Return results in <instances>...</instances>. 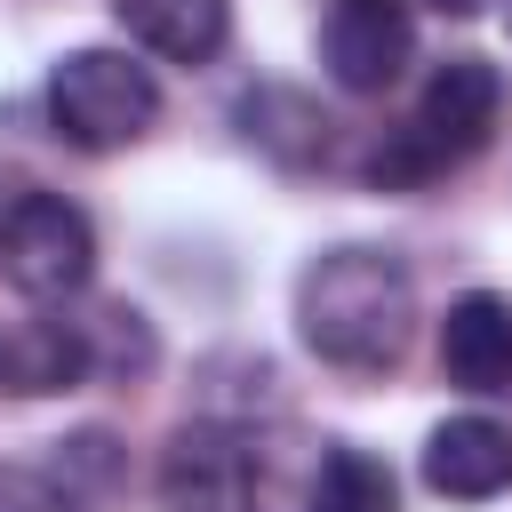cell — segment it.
Listing matches in <instances>:
<instances>
[{"mask_svg":"<svg viewBox=\"0 0 512 512\" xmlns=\"http://www.w3.org/2000/svg\"><path fill=\"white\" fill-rule=\"evenodd\" d=\"M440 368L456 392H480V400L512 392V296H496V288L456 296L440 320Z\"/></svg>","mask_w":512,"mask_h":512,"instance_id":"obj_9","label":"cell"},{"mask_svg":"<svg viewBox=\"0 0 512 512\" xmlns=\"http://www.w3.org/2000/svg\"><path fill=\"white\" fill-rule=\"evenodd\" d=\"M416 56V24L400 0H336L320 24V64L344 96H384Z\"/></svg>","mask_w":512,"mask_h":512,"instance_id":"obj_6","label":"cell"},{"mask_svg":"<svg viewBox=\"0 0 512 512\" xmlns=\"http://www.w3.org/2000/svg\"><path fill=\"white\" fill-rule=\"evenodd\" d=\"M296 336L344 376H384L416 336V272L368 240L320 248L296 272Z\"/></svg>","mask_w":512,"mask_h":512,"instance_id":"obj_1","label":"cell"},{"mask_svg":"<svg viewBox=\"0 0 512 512\" xmlns=\"http://www.w3.org/2000/svg\"><path fill=\"white\" fill-rule=\"evenodd\" d=\"M48 488H56V504L72 512V504H104L112 488H120V440L104 432V424H88V432H72V440H56V456H48V472H40Z\"/></svg>","mask_w":512,"mask_h":512,"instance_id":"obj_14","label":"cell"},{"mask_svg":"<svg viewBox=\"0 0 512 512\" xmlns=\"http://www.w3.org/2000/svg\"><path fill=\"white\" fill-rule=\"evenodd\" d=\"M0 512H64V504H56V488H48L40 472L0 464Z\"/></svg>","mask_w":512,"mask_h":512,"instance_id":"obj_15","label":"cell"},{"mask_svg":"<svg viewBox=\"0 0 512 512\" xmlns=\"http://www.w3.org/2000/svg\"><path fill=\"white\" fill-rule=\"evenodd\" d=\"M424 488L448 504H488L512 488V424L496 416H448L424 440Z\"/></svg>","mask_w":512,"mask_h":512,"instance_id":"obj_8","label":"cell"},{"mask_svg":"<svg viewBox=\"0 0 512 512\" xmlns=\"http://www.w3.org/2000/svg\"><path fill=\"white\" fill-rule=\"evenodd\" d=\"M0 272L32 304H64L96 280V224L64 192H24L0 216Z\"/></svg>","mask_w":512,"mask_h":512,"instance_id":"obj_5","label":"cell"},{"mask_svg":"<svg viewBox=\"0 0 512 512\" xmlns=\"http://www.w3.org/2000/svg\"><path fill=\"white\" fill-rule=\"evenodd\" d=\"M72 328H80L88 376H112V384H128V376H144V368L160 360V336H152V320H144L136 304H88Z\"/></svg>","mask_w":512,"mask_h":512,"instance_id":"obj_13","label":"cell"},{"mask_svg":"<svg viewBox=\"0 0 512 512\" xmlns=\"http://www.w3.org/2000/svg\"><path fill=\"white\" fill-rule=\"evenodd\" d=\"M112 16L160 64H216L232 40V0H112Z\"/></svg>","mask_w":512,"mask_h":512,"instance_id":"obj_11","label":"cell"},{"mask_svg":"<svg viewBox=\"0 0 512 512\" xmlns=\"http://www.w3.org/2000/svg\"><path fill=\"white\" fill-rule=\"evenodd\" d=\"M48 120L80 152H120L160 120V80L128 48H72L48 72Z\"/></svg>","mask_w":512,"mask_h":512,"instance_id":"obj_3","label":"cell"},{"mask_svg":"<svg viewBox=\"0 0 512 512\" xmlns=\"http://www.w3.org/2000/svg\"><path fill=\"white\" fill-rule=\"evenodd\" d=\"M424 8H440V16H480L488 0H424Z\"/></svg>","mask_w":512,"mask_h":512,"instance_id":"obj_16","label":"cell"},{"mask_svg":"<svg viewBox=\"0 0 512 512\" xmlns=\"http://www.w3.org/2000/svg\"><path fill=\"white\" fill-rule=\"evenodd\" d=\"M496 128H504V72H496L488 56H448V64H432L408 128H400L392 144H376L368 176H376V184H424V176H440L448 160L488 152Z\"/></svg>","mask_w":512,"mask_h":512,"instance_id":"obj_2","label":"cell"},{"mask_svg":"<svg viewBox=\"0 0 512 512\" xmlns=\"http://www.w3.org/2000/svg\"><path fill=\"white\" fill-rule=\"evenodd\" d=\"M248 432L184 424L160 448V504L168 512H248Z\"/></svg>","mask_w":512,"mask_h":512,"instance_id":"obj_7","label":"cell"},{"mask_svg":"<svg viewBox=\"0 0 512 512\" xmlns=\"http://www.w3.org/2000/svg\"><path fill=\"white\" fill-rule=\"evenodd\" d=\"M248 504L264 512H392V464L352 448V440H288L256 448L248 440Z\"/></svg>","mask_w":512,"mask_h":512,"instance_id":"obj_4","label":"cell"},{"mask_svg":"<svg viewBox=\"0 0 512 512\" xmlns=\"http://www.w3.org/2000/svg\"><path fill=\"white\" fill-rule=\"evenodd\" d=\"M72 384H88L80 328L48 320V312H0V392L48 400V392H72Z\"/></svg>","mask_w":512,"mask_h":512,"instance_id":"obj_10","label":"cell"},{"mask_svg":"<svg viewBox=\"0 0 512 512\" xmlns=\"http://www.w3.org/2000/svg\"><path fill=\"white\" fill-rule=\"evenodd\" d=\"M240 136L264 144V152L288 160V168H304V160L328 152V120H320L296 88H256V96H240Z\"/></svg>","mask_w":512,"mask_h":512,"instance_id":"obj_12","label":"cell"}]
</instances>
